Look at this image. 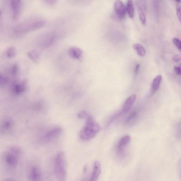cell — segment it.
<instances>
[{"instance_id":"277c9868","label":"cell","mask_w":181,"mask_h":181,"mask_svg":"<svg viewBox=\"0 0 181 181\" xmlns=\"http://www.w3.org/2000/svg\"><path fill=\"white\" fill-rule=\"evenodd\" d=\"M14 127V122L11 118H5L0 120V135H7L11 132Z\"/></svg>"},{"instance_id":"4dcf8cb0","label":"cell","mask_w":181,"mask_h":181,"mask_svg":"<svg viewBox=\"0 0 181 181\" xmlns=\"http://www.w3.org/2000/svg\"><path fill=\"white\" fill-rule=\"evenodd\" d=\"M2 15V11H0V18H1Z\"/></svg>"},{"instance_id":"30bf717a","label":"cell","mask_w":181,"mask_h":181,"mask_svg":"<svg viewBox=\"0 0 181 181\" xmlns=\"http://www.w3.org/2000/svg\"><path fill=\"white\" fill-rule=\"evenodd\" d=\"M41 177L40 170L38 167L33 166L28 171V178L30 180H39Z\"/></svg>"},{"instance_id":"e0dca14e","label":"cell","mask_w":181,"mask_h":181,"mask_svg":"<svg viewBox=\"0 0 181 181\" xmlns=\"http://www.w3.org/2000/svg\"><path fill=\"white\" fill-rule=\"evenodd\" d=\"M133 47L139 56L143 57L145 55L146 51L143 46L140 44L136 43L134 44Z\"/></svg>"},{"instance_id":"4fadbf2b","label":"cell","mask_w":181,"mask_h":181,"mask_svg":"<svg viewBox=\"0 0 181 181\" xmlns=\"http://www.w3.org/2000/svg\"><path fill=\"white\" fill-rule=\"evenodd\" d=\"M68 53L70 56L72 58L76 59L81 58L83 54L81 49L77 47H72L69 48Z\"/></svg>"},{"instance_id":"9a60e30c","label":"cell","mask_w":181,"mask_h":181,"mask_svg":"<svg viewBox=\"0 0 181 181\" xmlns=\"http://www.w3.org/2000/svg\"><path fill=\"white\" fill-rule=\"evenodd\" d=\"M126 9L129 17L131 19H133L134 17V10L133 2L132 0H128Z\"/></svg>"},{"instance_id":"ac0fdd59","label":"cell","mask_w":181,"mask_h":181,"mask_svg":"<svg viewBox=\"0 0 181 181\" xmlns=\"http://www.w3.org/2000/svg\"><path fill=\"white\" fill-rule=\"evenodd\" d=\"M28 56L32 60L35 62L38 61L40 58V54L37 50L31 51L28 53Z\"/></svg>"},{"instance_id":"8fae6325","label":"cell","mask_w":181,"mask_h":181,"mask_svg":"<svg viewBox=\"0 0 181 181\" xmlns=\"http://www.w3.org/2000/svg\"><path fill=\"white\" fill-rule=\"evenodd\" d=\"M137 95L135 94L132 95L126 100L124 104L122 113H127L131 109L136 99Z\"/></svg>"},{"instance_id":"8992f818","label":"cell","mask_w":181,"mask_h":181,"mask_svg":"<svg viewBox=\"0 0 181 181\" xmlns=\"http://www.w3.org/2000/svg\"><path fill=\"white\" fill-rule=\"evenodd\" d=\"M46 24V22L43 20L35 21L24 26V30L25 32L33 31L43 27Z\"/></svg>"},{"instance_id":"4316f807","label":"cell","mask_w":181,"mask_h":181,"mask_svg":"<svg viewBox=\"0 0 181 181\" xmlns=\"http://www.w3.org/2000/svg\"><path fill=\"white\" fill-rule=\"evenodd\" d=\"M174 69L176 73L178 75H180L181 74V70L180 67L178 66H175Z\"/></svg>"},{"instance_id":"2e32d148","label":"cell","mask_w":181,"mask_h":181,"mask_svg":"<svg viewBox=\"0 0 181 181\" xmlns=\"http://www.w3.org/2000/svg\"><path fill=\"white\" fill-rule=\"evenodd\" d=\"M137 116V113L136 111L132 112L128 116L127 119H126L125 121L126 125H133L135 123Z\"/></svg>"},{"instance_id":"6da1fadb","label":"cell","mask_w":181,"mask_h":181,"mask_svg":"<svg viewBox=\"0 0 181 181\" xmlns=\"http://www.w3.org/2000/svg\"><path fill=\"white\" fill-rule=\"evenodd\" d=\"M83 128L80 133V137L83 141L90 140L97 135L100 130V127L91 116L89 115Z\"/></svg>"},{"instance_id":"d6986e66","label":"cell","mask_w":181,"mask_h":181,"mask_svg":"<svg viewBox=\"0 0 181 181\" xmlns=\"http://www.w3.org/2000/svg\"><path fill=\"white\" fill-rule=\"evenodd\" d=\"M138 12L139 14V19L142 24L144 25H145L146 23V16L144 13L143 9L140 6L138 7Z\"/></svg>"},{"instance_id":"1f68e13d","label":"cell","mask_w":181,"mask_h":181,"mask_svg":"<svg viewBox=\"0 0 181 181\" xmlns=\"http://www.w3.org/2000/svg\"><path fill=\"white\" fill-rule=\"evenodd\" d=\"M175 1L179 2H181V0H175Z\"/></svg>"},{"instance_id":"44dd1931","label":"cell","mask_w":181,"mask_h":181,"mask_svg":"<svg viewBox=\"0 0 181 181\" xmlns=\"http://www.w3.org/2000/svg\"><path fill=\"white\" fill-rule=\"evenodd\" d=\"M15 54H16V50L13 47L9 48L7 50V55L9 58L13 57L15 55Z\"/></svg>"},{"instance_id":"d4e9b609","label":"cell","mask_w":181,"mask_h":181,"mask_svg":"<svg viewBox=\"0 0 181 181\" xmlns=\"http://www.w3.org/2000/svg\"><path fill=\"white\" fill-rule=\"evenodd\" d=\"M176 11L178 19H179V20L181 22V8L179 6V5H177L176 6Z\"/></svg>"},{"instance_id":"ffe728a7","label":"cell","mask_w":181,"mask_h":181,"mask_svg":"<svg viewBox=\"0 0 181 181\" xmlns=\"http://www.w3.org/2000/svg\"><path fill=\"white\" fill-rule=\"evenodd\" d=\"M26 84L25 81L23 82L22 84L18 85L15 87V91L17 94H20L25 91L26 90Z\"/></svg>"},{"instance_id":"7402d4cb","label":"cell","mask_w":181,"mask_h":181,"mask_svg":"<svg viewBox=\"0 0 181 181\" xmlns=\"http://www.w3.org/2000/svg\"><path fill=\"white\" fill-rule=\"evenodd\" d=\"M89 115L87 114L86 112L85 111H81L79 112L77 114V117L79 119L86 118Z\"/></svg>"},{"instance_id":"3957f363","label":"cell","mask_w":181,"mask_h":181,"mask_svg":"<svg viewBox=\"0 0 181 181\" xmlns=\"http://www.w3.org/2000/svg\"><path fill=\"white\" fill-rule=\"evenodd\" d=\"M21 153V150L19 147L14 146L10 147L4 154L5 164L7 166L12 169L16 167L19 163Z\"/></svg>"},{"instance_id":"83f0119b","label":"cell","mask_w":181,"mask_h":181,"mask_svg":"<svg viewBox=\"0 0 181 181\" xmlns=\"http://www.w3.org/2000/svg\"><path fill=\"white\" fill-rule=\"evenodd\" d=\"M173 60L176 63H178L181 60V57L179 55H175L173 58Z\"/></svg>"},{"instance_id":"7c38bea8","label":"cell","mask_w":181,"mask_h":181,"mask_svg":"<svg viewBox=\"0 0 181 181\" xmlns=\"http://www.w3.org/2000/svg\"><path fill=\"white\" fill-rule=\"evenodd\" d=\"M101 171V167L100 163L99 161H95L94 163V169H93L90 180V181H96L100 176Z\"/></svg>"},{"instance_id":"ba28073f","label":"cell","mask_w":181,"mask_h":181,"mask_svg":"<svg viewBox=\"0 0 181 181\" xmlns=\"http://www.w3.org/2000/svg\"><path fill=\"white\" fill-rule=\"evenodd\" d=\"M130 137L126 135L123 137L119 141L117 146V151L119 155H121L124 154V151L126 147L130 143Z\"/></svg>"},{"instance_id":"603a6c76","label":"cell","mask_w":181,"mask_h":181,"mask_svg":"<svg viewBox=\"0 0 181 181\" xmlns=\"http://www.w3.org/2000/svg\"><path fill=\"white\" fill-rule=\"evenodd\" d=\"M173 42L174 45L176 46L177 48L180 50L181 49V42L180 40L177 38H174L173 39Z\"/></svg>"},{"instance_id":"f546056e","label":"cell","mask_w":181,"mask_h":181,"mask_svg":"<svg viewBox=\"0 0 181 181\" xmlns=\"http://www.w3.org/2000/svg\"><path fill=\"white\" fill-rule=\"evenodd\" d=\"M139 67H140V65H139V64H137V65L136 66L135 69V75H136L137 74L138 72V71L139 69Z\"/></svg>"},{"instance_id":"7a4b0ae2","label":"cell","mask_w":181,"mask_h":181,"mask_svg":"<svg viewBox=\"0 0 181 181\" xmlns=\"http://www.w3.org/2000/svg\"><path fill=\"white\" fill-rule=\"evenodd\" d=\"M55 172L57 179L60 181L66 180L67 176L66 157L63 152H58L55 157Z\"/></svg>"},{"instance_id":"5bb4252c","label":"cell","mask_w":181,"mask_h":181,"mask_svg":"<svg viewBox=\"0 0 181 181\" xmlns=\"http://www.w3.org/2000/svg\"><path fill=\"white\" fill-rule=\"evenodd\" d=\"M162 79V77L161 75H158L154 79L151 85V90L152 93L156 92L158 90Z\"/></svg>"},{"instance_id":"f1b7e54d","label":"cell","mask_w":181,"mask_h":181,"mask_svg":"<svg viewBox=\"0 0 181 181\" xmlns=\"http://www.w3.org/2000/svg\"><path fill=\"white\" fill-rule=\"evenodd\" d=\"M17 70V66L16 65L14 66L12 69V73L14 74H16Z\"/></svg>"},{"instance_id":"5b68a950","label":"cell","mask_w":181,"mask_h":181,"mask_svg":"<svg viewBox=\"0 0 181 181\" xmlns=\"http://www.w3.org/2000/svg\"><path fill=\"white\" fill-rule=\"evenodd\" d=\"M114 9L117 16L120 19H123L126 16V7L121 0H116L114 4Z\"/></svg>"},{"instance_id":"52a82bcc","label":"cell","mask_w":181,"mask_h":181,"mask_svg":"<svg viewBox=\"0 0 181 181\" xmlns=\"http://www.w3.org/2000/svg\"><path fill=\"white\" fill-rule=\"evenodd\" d=\"M63 131V129L60 128H56L52 129L45 134V140L48 142H51L55 140L61 135Z\"/></svg>"},{"instance_id":"484cf974","label":"cell","mask_w":181,"mask_h":181,"mask_svg":"<svg viewBox=\"0 0 181 181\" xmlns=\"http://www.w3.org/2000/svg\"><path fill=\"white\" fill-rule=\"evenodd\" d=\"M44 1L49 5H53L57 2L58 0H44Z\"/></svg>"},{"instance_id":"cb8c5ba5","label":"cell","mask_w":181,"mask_h":181,"mask_svg":"<svg viewBox=\"0 0 181 181\" xmlns=\"http://www.w3.org/2000/svg\"><path fill=\"white\" fill-rule=\"evenodd\" d=\"M8 81V79L2 75H0V84H7Z\"/></svg>"},{"instance_id":"9c48e42d","label":"cell","mask_w":181,"mask_h":181,"mask_svg":"<svg viewBox=\"0 0 181 181\" xmlns=\"http://www.w3.org/2000/svg\"><path fill=\"white\" fill-rule=\"evenodd\" d=\"M13 12V18L16 20L19 17L22 7L21 0H12L11 3Z\"/></svg>"}]
</instances>
